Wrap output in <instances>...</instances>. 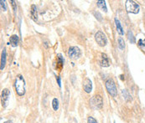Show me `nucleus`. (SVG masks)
Listing matches in <instances>:
<instances>
[{
  "label": "nucleus",
  "instance_id": "19",
  "mask_svg": "<svg viewBox=\"0 0 145 123\" xmlns=\"http://www.w3.org/2000/svg\"><path fill=\"white\" fill-rule=\"evenodd\" d=\"M52 107L54 111H58L59 109V101L57 98H54L52 101Z\"/></svg>",
  "mask_w": 145,
  "mask_h": 123
},
{
  "label": "nucleus",
  "instance_id": "6",
  "mask_svg": "<svg viewBox=\"0 0 145 123\" xmlns=\"http://www.w3.org/2000/svg\"><path fill=\"white\" fill-rule=\"evenodd\" d=\"M90 104L95 109H101L103 105V101L101 95H95L90 100Z\"/></svg>",
  "mask_w": 145,
  "mask_h": 123
},
{
  "label": "nucleus",
  "instance_id": "3",
  "mask_svg": "<svg viewBox=\"0 0 145 123\" xmlns=\"http://www.w3.org/2000/svg\"><path fill=\"white\" fill-rule=\"evenodd\" d=\"M105 86L107 92L109 93V95H111L112 97H116L117 95V90L116 84H115L114 80L112 78H109L106 80Z\"/></svg>",
  "mask_w": 145,
  "mask_h": 123
},
{
  "label": "nucleus",
  "instance_id": "4",
  "mask_svg": "<svg viewBox=\"0 0 145 123\" xmlns=\"http://www.w3.org/2000/svg\"><path fill=\"white\" fill-rule=\"evenodd\" d=\"M67 54H68V57H69L70 60H77V59H79L81 56V50L78 47L71 46L68 49Z\"/></svg>",
  "mask_w": 145,
  "mask_h": 123
},
{
  "label": "nucleus",
  "instance_id": "7",
  "mask_svg": "<svg viewBox=\"0 0 145 123\" xmlns=\"http://www.w3.org/2000/svg\"><path fill=\"white\" fill-rule=\"evenodd\" d=\"M10 92L8 89H4L2 90V94H1V102H2V105L4 107L7 106L8 105V97H9Z\"/></svg>",
  "mask_w": 145,
  "mask_h": 123
},
{
  "label": "nucleus",
  "instance_id": "9",
  "mask_svg": "<svg viewBox=\"0 0 145 123\" xmlns=\"http://www.w3.org/2000/svg\"><path fill=\"white\" fill-rule=\"evenodd\" d=\"M109 59L107 57V55L104 53L102 54V60L100 61V65L102 67H108L109 66Z\"/></svg>",
  "mask_w": 145,
  "mask_h": 123
},
{
  "label": "nucleus",
  "instance_id": "23",
  "mask_svg": "<svg viewBox=\"0 0 145 123\" xmlns=\"http://www.w3.org/2000/svg\"><path fill=\"white\" fill-rule=\"evenodd\" d=\"M10 3H11V5L13 6L14 11L15 12V11H16V9H17V6H16V3H15V1H13V0H11Z\"/></svg>",
  "mask_w": 145,
  "mask_h": 123
},
{
  "label": "nucleus",
  "instance_id": "15",
  "mask_svg": "<svg viewBox=\"0 0 145 123\" xmlns=\"http://www.w3.org/2000/svg\"><path fill=\"white\" fill-rule=\"evenodd\" d=\"M96 4H97V7L99 8H101L102 11H104L105 13L107 12V8H106V2L105 1H97L96 2Z\"/></svg>",
  "mask_w": 145,
  "mask_h": 123
},
{
  "label": "nucleus",
  "instance_id": "21",
  "mask_svg": "<svg viewBox=\"0 0 145 123\" xmlns=\"http://www.w3.org/2000/svg\"><path fill=\"white\" fill-rule=\"evenodd\" d=\"M0 5H1V9L3 11H7V6H6V4H5V1L4 0H2L1 2H0Z\"/></svg>",
  "mask_w": 145,
  "mask_h": 123
},
{
  "label": "nucleus",
  "instance_id": "26",
  "mask_svg": "<svg viewBox=\"0 0 145 123\" xmlns=\"http://www.w3.org/2000/svg\"><path fill=\"white\" fill-rule=\"evenodd\" d=\"M121 80H124V78H123V75H121Z\"/></svg>",
  "mask_w": 145,
  "mask_h": 123
},
{
  "label": "nucleus",
  "instance_id": "16",
  "mask_svg": "<svg viewBox=\"0 0 145 123\" xmlns=\"http://www.w3.org/2000/svg\"><path fill=\"white\" fill-rule=\"evenodd\" d=\"M118 48H119L121 50H123L125 49V41L123 39L122 37L118 38Z\"/></svg>",
  "mask_w": 145,
  "mask_h": 123
},
{
  "label": "nucleus",
  "instance_id": "17",
  "mask_svg": "<svg viewBox=\"0 0 145 123\" xmlns=\"http://www.w3.org/2000/svg\"><path fill=\"white\" fill-rule=\"evenodd\" d=\"M138 47L145 53V39H140L138 41Z\"/></svg>",
  "mask_w": 145,
  "mask_h": 123
},
{
  "label": "nucleus",
  "instance_id": "2",
  "mask_svg": "<svg viewBox=\"0 0 145 123\" xmlns=\"http://www.w3.org/2000/svg\"><path fill=\"white\" fill-rule=\"evenodd\" d=\"M125 8L128 13L138 14L139 13L140 7L137 3L134 2V0H127L125 2Z\"/></svg>",
  "mask_w": 145,
  "mask_h": 123
},
{
  "label": "nucleus",
  "instance_id": "10",
  "mask_svg": "<svg viewBox=\"0 0 145 123\" xmlns=\"http://www.w3.org/2000/svg\"><path fill=\"white\" fill-rule=\"evenodd\" d=\"M30 15L32 19L34 21H37L38 19V13H37V7L34 4L31 6V10H30Z\"/></svg>",
  "mask_w": 145,
  "mask_h": 123
},
{
  "label": "nucleus",
  "instance_id": "8",
  "mask_svg": "<svg viewBox=\"0 0 145 123\" xmlns=\"http://www.w3.org/2000/svg\"><path fill=\"white\" fill-rule=\"evenodd\" d=\"M83 89L85 90V92L87 93H91V90H92V84L89 78L85 79V80L83 81Z\"/></svg>",
  "mask_w": 145,
  "mask_h": 123
},
{
  "label": "nucleus",
  "instance_id": "18",
  "mask_svg": "<svg viewBox=\"0 0 145 123\" xmlns=\"http://www.w3.org/2000/svg\"><path fill=\"white\" fill-rule=\"evenodd\" d=\"M128 39L129 40V42H131L132 44L135 43V38L134 36V34H132V32L130 29L128 31Z\"/></svg>",
  "mask_w": 145,
  "mask_h": 123
},
{
  "label": "nucleus",
  "instance_id": "5",
  "mask_svg": "<svg viewBox=\"0 0 145 123\" xmlns=\"http://www.w3.org/2000/svg\"><path fill=\"white\" fill-rule=\"evenodd\" d=\"M95 39L96 41V43L98 44V45L101 47H104L106 46V43H107V40H106V37L102 31H97L96 34H95Z\"/></svg>",
  "mask_w": 145,
  "mask_h": 123
},
{
  "label": "nucleus",
  "instance_id": "13",
  "mask_svg": "<svg viewBox=\"0 0 145 123\" xmlns=\"http://www.w3.org/2000/svg\"><path fill=\"white\" fill-rule=\"evenodd\" d=\"M122 94H123V96L124 100H125L127 102H129V101H132V95H130L129 92L127 90H122Z\"/></svg>",
  "mask_w": 145,
  "mask_h": 123
},
{
  "label": "nucleus",
  "instance_id": "25",
  "mask_svg": "<svg viewBox=\"0 0 145 123\" xmlns=\"http://www.w3.org/2000/svg\"><path fill=\"white\" fill-rule=\"evenodd\" d=\"M4 123H13L11 121H5V122H4Z\"/></svg>",
  "mask_w": 145,
  "mask_h": 123
},
{
  "label": "nucleus",
  "instance_id": "11",
  "mask_svg": "<svg viewBox=\"0 0 145 123\" xmlns=\"http://www.w3.org/2000/svg\"><path fill=\"white\" fill-rule=\"evenodd\" d=\"M114 21H115V25H116V28H117V30L118 32V34H119L120 35H123L124 31H123V29L122 27V24H121L120 21L117 19V18H115Z\"/></svg>",
  "mask_w": 145,
  "mask_h": 123
},
{
  "label": "nucleus",
  "instance_id": "1",
  "mask_svg": "<svg viewBox=\"0 0 145 123\" xmlns=\"http://www.w3.org/2000/svg\"><path fill=\"white\" fill-rule=\"evenodd\" d=\"M14 88H15V91L18 95L19 96L25 95V94L26 92V85H25V80L22 75H18L16 76L15 81H14Z\"/></svg>",
  "mask_w": 145,
  "mask_h": 123
},
{
  "label": "nucleus",
  "instance_id": "14",
  "mask_svg": "<svg viewBox=\"0 0 145 123\" xmlns=\"http://www.w3.org/2000/svg\"><path fill=\"white\" fill-rule=\"evenodd\" d=\"M5 64H6V49H4L2 51V56H1V67H0L1 70H4Z\"/></svg>",
  "mask_w": 145,
  "mask_h": 123
},
{
  "label": "nucleus",
  "instance_id": "20",
  "mask_svg": "<svg viewBox=\"0 0 145 123\" xmlns=\"http://www.w3.org/2000/svg\"><path fill=\"white\" fill-rule=\"evenodd\" d=\"M94 16L96 17V19L98 20V21H102V14H101L99 12H97V11H96V12H94Z\"/></svg>",
  "mask_w": 145,
  "mask_h": 123
},
{
  "label": "nucleus",
  "instance_id": "12",
  "mask_svg": "<svg viewBox=\"0 0 145 123\" xmlns=\"http://www.w3.org/2000/svg\"><path fill=\"white\" fill-rule=\"evenodd\" d=\"M9 41H10L11 45L13 47L18 46V45H19V36L16 34L12 35V36H10V38H9Z\"/></svg>",
  "mask_w": 145,
  "mask_h": 123
},
{
  "label": "nucleus",
  "instance_id": "24",
  "mask_svg": "<svg viewBox=\"0 0 145 123\" xmlns=\"http://www.w3.org/2000/svg\"><path fill=\"white\" fill-rule=\"evenodd\" d=\"M56 80H57V83H58V86L61 87V77L60 76H57L56 77Z\"/></svg>",
  "mask_w": 145,
  "mask_h": 123
},
{
  "label": "nucleus",
  "instance_id": "22",
  "mask_svg": "<svg viewBox=\"0 0 145 123\" xmlns=\"http://www.w3.org/2000/svg\"><path fill=\"white\" fill-rule=\"evenodd\" d=\"M87 123H98L96 120L92 116H89L87 118Z\"/></svg>",
  "mask_w": 145,
  "mask_h": 123
}]
</instances>
